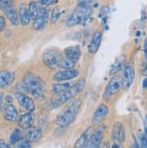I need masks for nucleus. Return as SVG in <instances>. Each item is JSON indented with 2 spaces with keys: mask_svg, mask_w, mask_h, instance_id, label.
Wrapping results in <instances>:
<instances>
[{
  "mask_svg": "<svg viewBox=\"0 0 147 148\" xmlns=\"http://www.w3.org/2000/svg\"><path fill=\"white\" fill-rule=\"evenodd\" d=\"M135 77V72L133 67L131 66H127V67L124 68L123 72V76L121 79V84L122 88L123 90H128L131 87V85L133 84L134 80Z\"/></svg>",
  "mask_w": 147,
  "mask_h": 148,
  "instance_id": "nucleus-9",
  "label": "nucleus"
},
{
  "mask_svg": "<svg viewBox=\"0 0 147 148\" xmlns=\"http://www.w3.org/2000/svg\"><path fill=\"white\" fill-rule=\"evenodd\" d=\"M62 58V54L59 51L55 48L46 49L43 53V62L48 68L55 69L57 67V64Z\"/></svg>",
  "mask_w": 147,
  "mask_h": 148,
  "instance_id": "nucleus-5",
  "label": "nucleus"
},
{
  "mask_svg": "<svg viewBox=\"0 0 147 148\" xmlns=\"http://www.w3.org/2000/svg\"><path fill=\"white\" fill-rule=\"evenodd\" d=\"M93 13L91 7L86 5L80 3L72 13L65 19V25L68 27H73L78 25L85 22Z\"/></svg>",
  "mask_w": 147,
  "mask_h": 148,
  "instance_id": "nucleus-4",
  "label": "nucleus"
},
{
  "mask_svg": "<svg viewBox=\"0 0 147 148\" xmlns=\"http://www.w3.org/2000/svg\"><path fill=\"white\" fill-rule=\"evenodd\" d=\"M99 148H109V144L107 142H105L100 145V147Z\"/></svg>",
  "mask_w": 147,
  "mask_h": 148,
  "instance_id": "nucleus-38",
  "label": "nucleus"
},
{
  "mask_svg": "<svg viewBox=\"0 0 147 148\" xmlns=\"http://www.w3.org/2000/svg\"><path fill=\"white\" fill-rule=\"evenodd\" d=\"M11 4H12L11 0H0V8L4 10L6 7L10 5Z\"/></svg>",
  "mask_w": 147,
  "mask_h": 148,
  "instance_id": "nucleus-32",
  "label": "nucleus"
},
{
  "mask_svg": "<svg viewBox=\"0 0 147 148\" xmlns=\"http://www.w3.org/2000/svg\"><path fill=\"white\" fill-rule=\"evenodd\" d=\"M82 101L81 99H76L70 105H68L62 112L57 116L55 123L60 127H67L70 125L73 121L75 120L76 115L78 114Z\"/></svg>",
  "mask_w": 147,
  "mask_h": 148,
  "instance_id": "nucleus-3",
  "label": "nucleus"
},
{
  "mask_svg": "<svg viewBox=\"0 0 147 148\" xmlns=\"http://www.w3.org/2000/svg\"><path fill=\"white\" fill-rule=\"evenodd\" d=\"M38 5H37V3L35 2V1H31L28 5V11H29V14H30V17L31 19H35L36 16H37L38 14Z\"/></svg>",
  "mask_w": 147,
  "mask_h": 148,
  "instance_id": "nucleus-25",
  "label": "nucleus"
},
{
  "mask_svg": "<svg viewBox=\"0 0 147 148\" xmlns=\"http://www.w3.org/2000/svg\"><path fill=\"white\" fill-rule=\"evenodd\" d=\"M6 26V20H5V17H4V16H0V32H3V31H5Z\"/></svg>",
  "mask_w": 147,
  "mask_h": 148,
  "instance_id": "nucleus-33",
  "label": "nucleus"
},
{
  "mask_svg": "<svg viewBox=\"0 0 147 148\" xmlns=\"http://www.w3.org/2000/svg\"><path fill=\"white\" fill-rule=\"evenodd\" d=\"M81 53H81L80 47L77 45L67 47L64 51V54L65 58L70 59V60H72L75 62H77L80 60Z\"/></svg>",
  "mask_w": 147,
  "mask_h": 148,
  "instance_id": "nucleus-19",
  "label": "nucleus"
},
{
  "mask_svg": "<svg viewBox=\"0 0 147 148\" xmlns=\"http://www.w3.org/2000/svg\"><path fill=\"white\" fill-rule=\"evenodd\" d=\"M141 139V145L139 148H147V137H146V133L144 132V134L140 135Z\"/></svg>",
  "mask_w": 147,
  "mask_h": 148,
  "instance_id": "nucleus-31",
  "label": "nucleus"
},
{
  "mask_svg": "<svg viewBox=\"0 0 147 148\" xmlns=\"http://www.w3.org/2000/svg\"><path fill=\"white\" fill-rule=\"evenodd\" d=\"M16 98L19 103V105L22 108H24L28 112H32V113L34 112L35 109V104L33 99H31L30 97H28V96L23 93H17Z\"/></svg>",
  "mask_w": 147,
  "mask_h": 148,
  "instance_id": "nucleus-10",
  "label": "nucleus"
},
{
  "mask_svg": "<svg viewBox=\"0 0 147 148\" xmlns=\"http://www.w3.org/2000/svg\"><path fill=\"white\" fill-rule=\"evenodd\" d=\"M16 79L15 73L6 70L0 71V88L10 86Z\"/></svg>",
  "mask_w": 147,
  "mask_h": 148,
  "instance_id": "nucleus-15",
  "label": "nucleus"
},
{
  "mask_svg": "<svg viewBox=\"0 0 147 148\" xmlns=\"http://www.w3.org/2000/svg\"><path fill=\"white\" fill-rule=\"evenodd\" d=\"M70 87L69 83H55L52 85V90L55 94H60L67 90Z\"/></svg>",
  "mask_w": 147,
  "mask_h": 148,
  "instance_id": "nucleus-24",
  "label": "nucleus"
},
{
  "mask_svg": "<svg viewBox=\"0 0 147 148\" xmlns=\"http://www.w3.org/2000/svg\"><path fill=\"white\" fill-rule=\"evenodd\" d=\"M79 75V71L77 70L72 69V70H64L61 71L56 72L53 76V79L55 81H64V80H70L76 78Z\"/></svg>",
  "mask_w": 147,
  "mask_h": 148,
  "instance_id": "nucleus-13",
  "label": "nucleus"
},
{
  "mask_svg": "<svg viewBox=\"0 0 147 148\" xmlns=\"http://www.w3.org/2000/svg\"><path fill=\"white\" fill-rule=\"evenodd\" d=\"M93 1H94V0H80V3L88 5V3H91V2H93Z\"/></svg>",
  "mask_w": 147,
  "mask_h": 148,
  "instance_id": "nucleus-39",
  "label": "nucleus"
},
{
  "mask_svg": "<svg viewBox=\"0 0 147 148\" xmlns=\"http://www.w3.org/2000/svg\"><path fill=\"white\" fill-rule=\"evenodd\" d=\"M102 38H103V32L100 30L95 31L92 36V39L90 41L89 45H88V51H89L90 53H97L100 48V45H101Z\"/></svg>",
  "mask_w": 147,
  "mask_h": 148,
  "instance_id": "nucleus-14",
  "label": "nucleus"
},
{
  "mask_svg": "<svg viewBox=\"0 0 147 148\" xmlns=\"http://www.w3.org/2000/svg\"><path fill=\"white\" fill-rule=\"evenodd\" d=\"M0 148H11V146L9 145H7L6 143L0 142Z\"/></svg>",
  "mask_w": 147,
  "mask_h": 148,
  "instance_id": "nucleus-35",
  "label": "nucleus"
},
{
  "mask_svg": "<svg viewBox=\"0 0 147 148\" xmlns=\"http://www.w3.org/2000/svg\"><path fill=\"white\" fill-rule=\"evenodd\" d=\"M76 66V62H73L70 59H67V58H61L59 62L57 64V67H59L63 70H72L74 69V67Z\"/></svg>",
  "mask_w": 147,
  "mask_h": 148,
  "instance_id": "nucleus-23",
  "label": "nucleus"
},
{
  "mask_svg": "<svg viewBox=\"0 0 147 148\" xmlns=\"http://www.w3.org/2000/svg\"><path fill=\"white\" fill-rule=\"evenodd\" d=\"M35 121V116L32 114V112H27L24 115H22L20 117H18V125L22 129L27 130L33 127V124Z\"/></svg>",
  "mask_w": 147,
  "mask_h": 148,
  "instance_id": "nucleus-18",
  "label": "nucleus"
},
{
  "mask_svg": "<svg viewBox=\"0 0 147 148\" xmlns=\"http://www.w3.org/2000/svg\"><path fill=\"white\" fill-rule=\"evenodd\" d=\"M92 131H93L92 127L87 128L77 139V141L76 142L75 145H74L75 148H85V146L87 144L88 139H89V136H91V134H92Z\"/></svg>",
  "mask_w": 147,
  "mask_h": 148,
  "instance_id": "nucleus-22",
  "label": "nucleus"
},
{
  "mask_svg": "<svg viewBox=\"0 0 147 148\" xmlns=\"http://www.w3.org/2000/svg\"><path fill=\"white\" fill-rule=\"evenodd\" d=\"M2 106H3V95L0 93V110L2 108Z\"/></svg>",
  "mask_w": 147,
  "mask_h": 148,
  "instance_id": "nucleus-40",
  "label": "nucleus"
},
{
  "mask_svg": "<svg viewBox=\"0 0 147 148\" xmlns=\"http://www.w3.org/2000/svg\"><path fill=\"white\" fill-rule=\"evenodd\" d=\"M105 131V127L103 125H99L97 128H95L91 134L89 139H88L85 148H99L100 145L102 144V139L104 137Z\"/></svg>",
  "mask_w": 147,
  "mask_h": 148,
  "instance_id": "nucleus-7",
  "label": "nucleus"
},
{
  "mask_svg": "<svg viewBox=\"0 0 147 148\" xmlns=\"http://www.w3.org/2000/svg\"><path fill=\"white\" fill-rule=\"evenodd\" d=\"M26 138L30 143H36L42 138V129L39 127H30L27 129Z\"/></svg>",
  "mask_w": 147,
  "mask_h": 148,
  "instance_id": "nucleus-21",
  "label": "nucleus"
},
{
  "mask_svg": "<svg viewBox=\"0 0 147 148\" xmlns=\"http://www.w3.org/2000/svg\"><path fill=\"white\" fill-rule=\"evenodd\" d=\"M5 99H6L7 104H11V103L13 102V98H12V96H10V95H6Z\"/></svg>",
  "mask_w": 147,
  "mask_h": 148,
  "instance_id": "nucleus-34",
  "label": "nucleus"
},
{
  "mask_svg": "<svg viewBox=\"0 0 147 148\" xmlns=\"http://www.w3.org/2000/svg\"><path fill=\"white\" fill-rule=\"evenodd\" d=\"M14 148H31V143L29 142L27 139L22 138L18 142L15 144Z\"/></svg>",
  "mask_w": 147,
  "mask_h": 148,
  "instance_id": "nucleus-27",
  "label": "nucleus"
},
{
  "mask_svg": "<svg viewBox=\"0 0 147 148\" xmlns=\"http://www.w3.org/2000/svg\"><path fill=\"white\" fill-rule=\"evenodd\" d=\"M18 18L22 25H28L30 24L31 17L28 11V7L25 4H21L18 9Z\"/></svg>",
  "mask_w": 147,
  "mask_h": 148,
  "instance_id": "nucleus-20",
  "label": "nucleus"
},
{
  "mask_svg": "<svg viewBox=\"0 0 147 148\" xmlns=\"http://www.w3.org/2000/svg\"><path fill=\"white\" fill-rule=\"evenodd\" d=\"M112 148H123V147L122 145L119 144V143H114V144L112 145Z\"/></svg>",
  "mask_w": 147,
  "mask_h": 148,
  "instance_id": "nucleus-36",
  "label": "nucleus"
},
{
  "mask_svg": "<svg viewBox=\"0 0 147 148\" xmlns=\"http://www.w3.org/2000/svg\"><path fill=\"white\" fill-rule=\"evenodd\" d=\"M58 2V0H36V3H38L40 5L43 6H50L55 5Z\"/></svg>",
  "mask_w": 147,
  "mask_h": 148,
  "instance_id": "nucleus-29",
  "label": "nucleus"
},
{
  "mask_svg": "<svg viewBox=\"0 0 147 148\" xmlns=\"http://www.w3.org/2000/svg\"><path fill=\"white\" fill-rule=\"evenodd\" d=\"M112 139L115 143L122 144L126 140V130L122 123L117 122L114 124L112 131Z\"/></svg>",
  "mask_w": 147,
  "mask_h": 148,
  "instance_id": "nucleus-12",
  "label": "nucleus"
},
{
  "mask_svg": "<svg viewBox=\"0 0 147 148\" xmlns=\"http://www.w3.org/2000/svg\"><path fill=\"white\" fill-rule=\"evenodd\" d=\"M23 82L26 90L37 99H42L45 96V85L43 80L35 73L26 72L24 76Z\"/></svg>",
  "mask_w": 147,
  "mask_h": 148,
  "instance_id": "nucleus-2",
  "label": "nucleus"
},
{
  "mask_svg": "<svg viewBox=\"0 0 147 148\" xmlns=\"http://www.w3.org/2000/svg\"><path fill=\"white\" fill-rule=\"evenodd\" d=\"M85 79H79L76 83H75L73 86H70L67 90H65L63 93L60 94H55V96L51 99V106L53 108H57L61 107L65 102H67L74 97L77 96L81 91H82L85 87Z\"/></svg>",
  "mask_w": 147,
  "mask_h": 148,
  "instance_id": "nucleus-1",
  "label": "nucleus"
},
{
  "mask_svg": "<svg viewBox=\"0 0 147 148\" xmlns=\"http://www.w3.org/2000/svg\"><path fill=\"white\" fill-rule=\"evenodd\" d=\"M108 113H109L108 107L105 104H101L100 106L97 107L96 110L94 111V113L92 116V123L94 125L102 123L106 118Z\"/></svg>",
  "mask_w": 147,
  "mask_h": 148,
  "instance_id": "nucleus-11",
  "label": "nucleus"
},
{
  "mask_svg": "<svg viewBox=\"0 0 147 148\" xmlns=\"http://www.w3.org/2000/svg\"><path fill=\"white\" fill-rule=\"evenodd\" d=\"M123 64V63L121 62H116L113 65V67H112L111 71H110V74H111V75H114V74H115V73L118 72V71L122 69Z\"/></svg>",
  "mask_w": 147,
  "mask_h": 148,
  "instance_id": "nucleus-30",
  "label": "nucleus"
},
{
  "mask_svg": "<svg viewBox=\"0 0 147 148\" xmlns=\"http://www.w3.org/2000/svg\"><path fill=\"white\" fill-rule=\"evenodd\" d=\"M144 88H146V79L144 80Z\"/></svg>",
  "mask_w": 147,
  "mask_h": 148,
  "instance_id": "nucleus-41",
  "label": "nucleus"
},
{
  "mask_svg": "<svg viewBox=\"0 0 147 148\" xmlns=\"http://www.w3.org/2000/svg\"><path fill=\"white\" fill-rule=\"evenodd\" d=\"M4 11H5L6 17L10 21L11 25H13L15 26H17L19 25V18H18V13L17 11L16 6H15L13 4H11L10 5L6 7Z\"/></svg>",
  "mask_w": 147,
  "mask_h": 148,
  "instance_id": "nucleus-17",
  "label": "nucleus"
},
{
  "mask_svg": "<svg viewBox=\"0 0 147 148\" xmlns=\"http://www.w3.org/2000/svg\"><path fill=\"white\" fill-rule=\"evenodd\" d=\"M61 16V10L59 7H55L53 9L52 13H51V23L52 24H55V22L59 19Z\"/></svg>",
  "mask_w": 147,
  "mask_h": 148,
  "instance_id": "nucleus-28",
  "label": "nucleus"
},
{
  "mask_svg": "<svg viewBox=\"0 0 147 148\" xmlns=\"http://www.w3.org/2000/svg\"><path fill=\"white\" fill-rule=\"evenodd\" d=\"M122 88V84H121V78L118 75L114 76L110 81L108 82L105 92H104V99H109L113 98L114 95H116L118 93Z\"/></svg>",
  "mask_w": 147,
  "mask_h": 148,
  "instance_id": "nucleus-8",
  "label": "nucleus"
},
{
  "mask_svg": "<svg viewBox=\"0 0 147 148\" xmlns=\"http://www.w3.org/2000/svg\"><path fill=\"white\" fill-rule=\"evenodd\" d=\"M4 117L9 122H15L18 119V111L13 104H6L4 108Z\"/></svg>",
  "mask_w": 147,
  "mask_h": 148,
  "instance_id": "nucleus-16",
  "label": "nucleus"
},
{
  "mask_svg": "<svg viewBox=\"0 0 147 148\" xmlns=\"http://www.w3.org/2000/svg\"><path fill=\"white\" fill-rule=\"evenodd\" d=\"M48 19H49V10L45 6H39L38 14L34 19L33 22V28L35 31L42 30L48 24Z\"/></svg>",
  "mask_w": 147,
  "mask_h": 148,
  "instance_id": "nucleus-6",
  "label": "nucleus"
},
{
  "mask_svg": "<svg viewBox=\"0 0 147 148\" xmlns=\"http://www.w3.org/2000/svg\"><path fill=\"white\" fill-rule=\"evenodd\" d=\"M131 148H139V145L135 139H134V142H133V145H132Z\"/></svg>",
  "mask_w": 147,
  "mask_h": 148,
  "instance_id": "nucleus-37",
  "label": "nucleus"
},
{
  "mask_svg": "<svg viewBox=\"0 0 147 148\" xmlns=\"http://www.w3.org/2000/svg\"><path fill=\"white\" fill-rule=\"evenodd\" d=\"M23 138V136H22V132L20 129L18 128H16L13 132L12 134L10 136V143L12 145H15L17 142H18L20 139Z\"/></svg>",
  "mask_w": 147,
  "mask_h": 148,
  "instance_id": "nucleus-26",
  "label": "nucleus"
}]
</instances>
